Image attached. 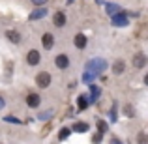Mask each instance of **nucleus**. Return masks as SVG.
Returning <instances> with one entry per match:
<instances>
[{
    "instance_id": "1",
    "label": "nucleus",
    "mask_w": 148,
    "mask_h": 144,
    "mask_svg": "<svg viewBox=\"0 0 148 144\" xmlns=\"http://www.w3.org/2000/svg\"><path fill=\"white\" fill-rule=\"evenodd\" d=\"M105 68H107V60H105V58H92V60L86 62V69H84V71L99 75L101 71H105Z\"/></svg>"
},
{
    "instance_id": "2",
    "label": "nucleus",
    "mask_w": 148,
    "mask_h": 144,
    "mask_svg": "<svg viewBox=\"0 0 148 144\" xmlns=\"http://www.w3.org/2000/svg\"><path fill=\"white\" fill-rule=\"evenodd\" d=\"M51 81H53V77H51L49 71H41L36 75V84L40 88H49L51 86Z\"/></svg>"
},
{
    "instance_id": "3",
    "label": "nucleus",
    "mask_w": 148,
    "mask_h": 144,
    "mask_svg": "<svg viewBox=\"0 0 148 144\" xmlns=\"http://www.w3.org/2000/svg\"><path fill=\"white\" fill-rule=\"evenodd\" d=\"M112 19V26H127L130 25V19H127V13H124V11H120V13H116Z\"/></svg>"
},
{
    "instance_id": "4",
    "label": "nucleus",
    "mask_w": 148,
    "mask_h": 144,
    "mask_svg": "<svg viewBox=\"0 0 148 144\" xmlns=\"http://www.w3.org/2000/svg\"><path fill=\"white\" fill-rule=\"evenodd\" d=\"M40 60H41L40 51L30 49V51H28V54H26V64H28V66H38V64H40Z\"/></svg>"
},
{
    "instance_id": "5",
    "label": "nucleus",
    "mask_w": 148,
    "mask_h": 144,
    "mask_svg": "<svg viewBox=\"0 0 148 144\" xmlns=\"http://www.w3.org/2000/svg\"><path fill=\"white\" fill-rule=\"evenodd\" d=\"M133 66L137 69H143L145 66H148V56H146V54H143V53L133 54Z\"/></svg>"
},
{
    "instance_id": "6",
    "label": "nucleus",
    "mask_w": 148,
    "mask_h": 144,
    "mask_svg": "<svg viewBox=\"0 0 148 144\" xmlns=\"http://www.w3.org/2000/svg\"><path fill=\"white\" fill-rule=\"evenodd\" d=\"M40 103H41L40 94H36V92H30V94L26 96V105H28V107L36 109V107H40Z\"/></svg>"
},
{
    "instance_id": "7",
    "label": "nucleus",
    "mask_w": 148,
    "mask_h": 144,
    "mask_svg": "<svg viewBox=\"0 0 148 144\" xmlns=\"http://www.w3.org/2000/svg\"><path fill=\"white\" fill-rule=\"evenodd\" d=\"M54 64H56L58 69H68L69 68V58L66 56V54H58V56L54 58Z\"/></svg>"
},
{
    "instance_id": "8",
    "label": "nucleus",
    "mask_w": 148,
    "mask_h": 144,
    "mask_svg": "<svg viewBox=\"0 0 148 144\" xmlns=\"http://www.w3.org/2000/svg\"><path fill=\"white\" fill-rule=\"evenodd\" d=\"M53 25L56 26V28H62V26H66V13H64V11H56V13H54Z\"/></svg>"
},
{
    "instance_id": "9",
    "label": "nucleus",
    "mask_w": 148,
    "mask_h": 144,
    "mask_svg": "<svg viewBox=\"0 0 148 144\" xmlns=\"http://www.w3.org/2000/svg\"><path fill=\"white\" fill-rule=\"evenodd\" d=\"M45 15H47V8H45V6H40L38 10H34L32 13H30L28 19H30V21H38V19H43Z\"/></svg>"
},
{
    "instance_id": "10",
    "label": "nucleus",
    "mask_w": 148,
    "mask_h": 144,
    "mask_svg": "<svg viewBox=\"0 0 148 144\" xmlns=\"http://www.w3.org/2000/svg\"><path fill=\"white\" fill-rule=\"evenodd\" d=\"M41 45H43L45 49H53V45H54V36L51 32H45L43 36H41Z\"/></svg>"
},
{
    "instance_id": "11",
    "label": "nucleus",
    "mask_w": 148,
    "mask_h": 144,
    "mask_svg": "<svg viewBox=\"0 0 148 144\" xmlns=\"http://www.w3.org/2000/svg\"><path fill=\"white\" fill-rule=\"evenodd\" d=\"M101 96V88L96 86V84H90V96H88V99H90V105H94L96 101L99 99Z\"/></svg>"
},
{
    "instance_id": "12",
    "label": "nucleus",
    "mask_w": 148,
    "mask_h": 144,
    "mask_svg": "<svg viewBox=\"0 0 148 144\" xmlns=\"http://www.w3.org/2000/svg\"><path fill=\"white\" fill-rule=\"evenodd\" d=\"M73 43H75L77 49H84V47H86V43H88V40H86L84 34H77V36L73 38Z\"/></svg>"
},
{
    "instance_id": "13",
    "label": "nucleus",
    "mask_w": 148,
    "mask_h": 144,
    "mask_svg": "<svg viewBox=\"0 0 148 144\" xmlns=\"http://www.w3.org/2000/svg\"><path fill=\"white\" fill-rule=\"evenodd\" d=\"M77 107H79V111H84V109L90 107V99H88L86 94H83V96L77 97Z\"/></svg>"
},
{
    "instance_id": "14",
    "label": "nucleus",
    "mask_w": 148,
    "mask_h": 144,
    "mask_svg": "<svg viewBox=\"0 0 148 144\" xmlns=\"http://www.w3.org/2000/svg\"><path fill=\"white\" fill-rule=\"evenodd\" d=\"M105 11H107L111 17H114L116 13H120V6L114 4V2H109V4H105Z\"/></svg>"
},
{
    "instance_id": "15",
    "label": "nucleus",
    "mask_w": 148,
    "mask_h": 144,
    "mask_svg": "<svg viewBox=\"0 0 148 144\" xmlns=\"http://www.w3.org/2000/svg\"><path fill=\"white\" fill-rule=\"evenodd\" d=\"M124 69H126V62H124V60H116L114 64H112V73H114V75L124 73Z\"/></svg>"
},
{
    "instance_id": "16",
    "label": "nucleus",
    "mask_w": 148,
    "mask_h": 144,
    "mask_svg": "<svg viewBox=\"0 0 148 144\" xmlns=\"http://www.w3.org/2000/svg\"><path fill=\"white\" fill-rule=\"evenodd\" d=\"M6 36H8V40H10L11 43H21V34L15 32V30H8Z\"/></svg>"
},
{
    "instance_id": "17",
    "label": "nucleus",
    "mask_w": 148,
    "mask_h": 144,
    "mask_svg": "<svg viewBox=\"0 0 148 144\" xmlns=\"http://www.w3.org/2000/svg\"><path fill=\"white\" fill-rule=\"evenodd\" d=\"M88 129H90V126L86 122H75V126H73V131H77V133H86Z\"/></svg>"
},
{
    "instance_id": "18",
    "label": "nucleus",
    "mask_w": 148,
    "mask_h": 144,
    "mask_svg": "<svg viewBox=\"0 0 148 144\" xmlns=\"http://www.w3.org/2000/svg\"><path fill=\"white\" fill-rule=\"evenodd\" d=\"M96 77H98V75H94V73H90V71H84V73H83V83H86L88 86H90L92 81H94Z\"/></svg>"
},
{
    "instance_id": "19",
    "label": "nucleus",
    "mask_w": 148,
    "mask_h": 144,
    "mask_svg": "<svg viewBox=\"0 0 148 144\" xmlns=\"http://www.w3.org/2000/svg\"><path fill=\"white\" fill-rule=\"evenodd\" d=\"M69 133H71V131H69L68 127H62V129H60V133H58V139H60V141H66V139L69 137Z\"/></svg>"
},
{
    "instance_id": "20",
    "label": "nucleus",
    "mask_w": 148,
    "mask_h": 144,
    "mask_svg": "<svg viewBox=\"0 0 148 144\" xmlns=\"http://www.w3.org/2000/svg\"><path fill=\"white\" fill-rule=\"evenodd\" d=\"M98 131L99 133H105V131H107V124H105L103 120H98Z\"/></svg>"
},
{
    "instance_id": "21",
    "label": "nucleus",
    "mask_w": 148,
    "mask_h": 144,
    "mask_svg": "<svg viewBox=\"0 0 148 144\" xmlns=\"http://www.w3.org/2000/svg\"><path fill=\"white\" fill-rule=\"evenodd\" d=\"M137 142L139 144H148V137L145 133H139V137H137Z\"/></svg>"
},
{
    "instance_id": "22",
    "label": "nucleus",
    "mask_w": 148,
    "mask_h": 144,
    "mask_svg": "<svg viewBox=\"0 0 148 144\" xmlns=\"http://www.w3.org/2000/svg\"><path fill=\"white\" fill-rule=\"evenodd\" d=\"M101 139H103V133H99V131H98V133L92 137V142H94V144H99V142H101Z\"/></svg>"
},
{
    "instance_id": "23",
    "label": "nucleus",
    "mask_w": 148,
    "mask_h": 144,
    "mask_svg": "<svg viewBox=\"0 0 148 144\" xmlns=\"http://www.w3.org/2000/svg\"><path fill=\"white\" fill-rule=\"evenodd\" d=\"M124 112H126L127 118H131V116L135 114V112H133V107H131V105H126V111H124Z\"/></svg>"
},
{
    "instance_id": "24",
    "label": "nucleus",
    "mask_w": 148,
    "mask_h": 144,
    "mask_svg": "<svg viewBox=\"0 0 148 144\" xmlns=\"http://www.w3.org/2000/svg\"><path fill=\"white\" fill-rule=\"evenodd\" d=\"M4 120H6V122H11V124H21V120L15 118V116H6Z\"/></svg>"
},
{
    "instance_id": "25",
    "label": "nucleus",
    "mask_w": 148,
    "mask_h": 144,
    "mask_svg": "<svg viewBox=\"0 0 148 144\" xmlns=\"http://www.w3.org/2000/svg\"><path fill=\"white\" fill-rule=\"evenodd\" d=\"M51 116H53V111H49V112H43V114H40V120H49Z\"/></svg>"
},
{
    "instance_id": "26",
    "label": "nucleus",
    "mask_w": 148,
    "mask_h": 144,
    "mask_svg": "<svg viewBox=\"0 0 148 144\" xmlns=\"http://www.w3.org/2000/svg\"><path fill=\"white\" fill-rule=\"evenodd\" d=\"M109 144H124L122 141H120V139H116V137H112L111 141H109Z\"/></svg>"
},
{
    "instance_id": "27",
    "label": "nucleus",
    "mask_w": 148,
    "mask_h": 144,
    "mask_svg": "<svg viewBox=\"0 0 148 144\" xmlns=\"http://www.w3.org/2000/svg\"><path fill=\"white\" fill-rule=\"evenodd\" d=\"M30 2H32V4H36V6H41V4H45L47 0H30Z\"/></svg>"
},
{
    "instance_id": "28",
    "label": "nucleus",
    "mask_w": 148,
    "mask_h": 144,
    "mask_svg": "<svg viewBox=\"0 0 148 144\" xmlns=\"http://www.w3.org/2000/svg\"><path fill=\"white\" fill-rule=\"evenodd\" d=\"M111 120H112V122L116 120V109L114 107H112V111H111Z\"/></svg>"
},
{
    "instance_id": "29",
    "label": "nucleus",
    "mask_w": 148,
    "mask_h": 144,
    "mask_svg": "<svg viewBox=\"0 0 148 144\" xmlns=\"http://www.w3.org/2000/svg\"><path fill=\"white\" fill-rule=\"evenodd\" d=\"M4 105H6V101H4V97L0 96V111H2V109H4Z\"/></svg>"
},
{
    "instance_id": "30",
    "label": "nucleus",
    "mask_w": 148,
    "mask_h": 144,
    "mask_svg": "<svg viewBox=\"0 0 148 144\" xmlns=\"http://www.w3.org/2000/svg\"><path fill=\"white\" fill-rule=\"evenodd\" d=\"M145 84H146V86H148V73H146V75H145Z\"/></svg>"
},
{
    "instance_id": "31",
    "label": "nucleus",
    "mask_w": 148,
    "mask_h": 144,
    "mask_svg": "<svg viewBox=\"0 0 148 144\" xmlns=\"http://www.w3.org/2000/svg\"><path fill=\"white\" fill-rule=\"evenodd\" d=\"M96 2H98V4H103V2H105V0H96Z\"/></svg>"
},
{
    "instance_id": "32",
    "label": "nucleus",
    "mask_w": 148,
    "mask_h": 144,
    "mask_svg": "<svg viewBox=\"0 0 148 144\" xmlns=\"http://www.w3.org/2000/svg\"><path fill=\"white\" fill-rule=\"evenodd\" d=\"M71 2H73V0H68V4H71Z\"/></svg>"
}]
</instances>
